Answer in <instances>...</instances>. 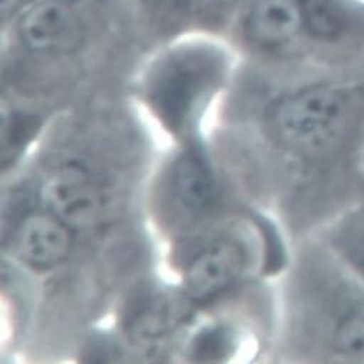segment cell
<instances>
[{
  "label": "cell",
  "mask_w": 364,
  "mask_h": 364,
  "mask_svg": "<svg viewBox=\"0 0 364 364\" xmlns=\"http://www.w3.org/2000/svg\"><path fill=\"white\" fill-rule=\"evenodd\" d=\"M240 28L262 50H282L306 39L299 0H242Z\"/></svg>",
  "instance_id": "obj_5"
},
{
  "label": "cell",
  "mask_w": 364,
  "mask_h": 364,
  "mask_svg": "<svg viewBox=\"0 0 364 364\" xmlns=\"http://www.w3.org/2000/svg\"><path fill=\"white\" fill-rule=\"evenodd\" d=\"M236 2H242V0H178L177 4L193 15L212 16L219 15L220 12L233 6Z\"/></svg>",
  "instance_id": "obj_11"
},
{
  "label": "cell",
  "mask_w": 364,
  "mask_h": 364,
  "mask_svg": "<svg viewBox=\"0 0 364 364\" xmlns=\"http://www.w3.org/2000/svg\"><path fill=\"white\" fill-rule=\"evenodd\" d=\"M85 0H39L12 23L18 38L35 52H65L78 46L88 29Z\"/></svg>",
  "instance_id": "obj_3"
},
{
  "label": "cell",
  "mask_w": 364,
  "mask_h": 364,
  "mask_svg": "<svg viewBox=\"0 0 364 364\" xmlns=\"http://www.w3.org/2000/svg\"><path fill=\"white\" fill-rule=\"evenodd\" d=\"M245 268V252L237 242L219 239L202 250L188 265L185 291L195 302H209L228 291Z\"/></svg>",
  "instance_id": "obj_6"
},
{
  "label": "cell",
  "mask_w": 364,
  "mask_h": 364,
  "mask_svg": "<svg viewBox=\"0 0 364 364\" xmlns=\"http://www.w3.org/2000/svg\"><path fill=\"white\" fill-rule=\"evenodd\" d=\"M317 237L364 282V199L326 223Z\"/></svg>",
  "instance_id": "obj_8"
},
{
  "label": "cell",
  "mask_w": 364,
  "mask_h": 364,
  "mask_svg": "<svg viewBox=\"0 0 364 364\" xmlns=\"http://www.w3.org/2000/svg\"><path fill=\"white\" fill-rule=\"evenodd\" d=\"M15 248L29 267L52 269L70 257L73 228L49 210L32 212L16 226Z\"/></svg>",
  "instance_id": "obj_7"
},
{
  "label": "cell",
  "mask_w": 364,
  "mask_h": 364,
  "mask_svg": "<svg viewBox=\"0 0 364 364\" xmlns=\"http://www.w3.org/2000/svg\"><path fill=\"white\" fill-rule=\"evenodd\" d=\"M156 4H170V2H178V0H153Z\"/></svg>",
  "instance_id": "obj_13"
},
{
  "label": "cell",
  "mask_w": 364,
  "mask_h": 364,
  "mask_svg": "<svg viewBox=\"0 0 364 364\" xmlns=\"http://www.w3.org/2000/svg\"><path fill=\"white\" fill-rule=\"evenodd\" d=\"M226 71L220 48L208 42L181 43L163 55L150 75V97L173 121L189 114L219 84Z\"/></svg>",
  "instance_id": "obj_2"
},
{
  "label": "cell",
  "mask_w": 364,
  "mask_h": 364,
  "mask_svg": "<svg viewBox=\"0 0 364 364\" xmlns=\"http://www.w3.org/2000/svg\"><path fill=\"white\" fill-rule=\"evenodd\" d=\"M228 338L220 328L205 330L193 343L192 351L199 360H213L220 357L222 351L226 348Z\"/></svg>",
  "instance_id": "obj_10"
},
{
  "label": "cell",
  "mask_w": 364,
  "mask_h": 364,
  "mask_svg": "<svg viewBox=\"0 0 364 364\" xmlns=\"http://www.w3.org/2000/svg\"><path fill=\"white\" fill-rule=\"evenodd\" d=\"M304 278V330L310 355L364 364V282L317 237Z\"/></svg>",
  "instance_id": "obj_1"
},
{
  "label": "cell",
  "mask_w": 364,
  "mask_h": 364,
  "mask_svg": "<svg viewBox=\"0 0 364 364\" xmlns=\"http://www.w3.org/2000/svg\"><path fill=\"white\" fill-rule=\"evenodd\" d=\"M39 0H2V23H12L25 9Z\"/></svg>",
  "instance_id": "obj_12"
},
{
  "label": "cell",
  "mask_w": 364,
  "mask_h": 364,
  "mask_svg": "<svg viewBox=\"0 0 364 364\" xmlns=\"http://www.w3.org/2000/svg\"><path fill=\"white\" fill-rule=\"evenodd\" d=\"M50 213L73 229L95 225L102 213V193L92 174L81 164L68 163L52 170L41 188Z\"/></svg>",
  "instance_id": "obj_4"
},
{
  "label": "cell",
  "mask_w": 364,
  "mask_h": 364,
  "mask_svg": "<svg viewBox=\"0 0 364 364\" xmlns=\"http://www.w3.org/2000/svg\"><path fill=\"white\" fill-rule=\"evenodd\" d=\"M173 189L185 209H205L216 195V178L209 163L198 153L181 156L174 166Z\"/></svg>",
  "instance_id": "obj_9"
}]
</instances>
